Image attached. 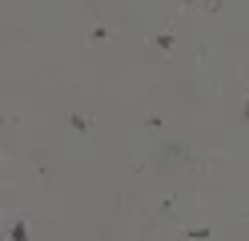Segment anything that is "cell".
<instances>
[{
	"instance_id": "6da1fadb",
	"label": "cell",
	"mask_w": 249,
	"mask_h": 241,
	"mask_svg": "<svg viewBox=\"0 0 249 241\" xmlns=\"http://www.w3.org/2000/svg\"><path fill=\"white\" fill-rule=\"evenodd\" d=\"M12 241H28V225L24 221H12Z\"/></svg>"
}]
</instances>
